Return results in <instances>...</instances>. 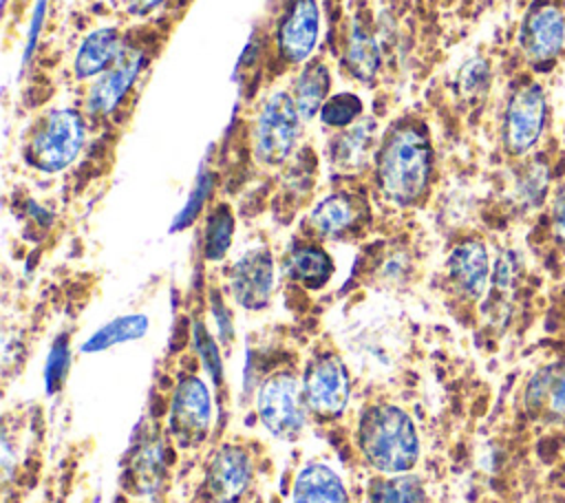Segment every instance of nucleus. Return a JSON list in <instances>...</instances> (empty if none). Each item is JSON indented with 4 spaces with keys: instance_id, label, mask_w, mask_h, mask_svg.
<instances>
[{
    "instance_id": "39448f33",
    "label": "nucleus",
    "mask_w": 565,
    "mask_h": 503,
    "mask_svg": "<svg viewBox=\"0 0 565 503\" xmlns=\"http://www.w3.org/2000/svg\"><path fill=\"white\" fill-rule=\"evenodd\" d=\"M256 408L260 424L278 439H296L305 426L302 386L287 371H278L260 384Z\"/></svg>"
},
{
    "instance_id": "9b49d317",
    "label": "nucleus",
    "mask_w": 565,
    "mask_h": 503,
    "mask_svg": "<svg viewBox=\"0 0 565 503\" xmlns=\"http://www.w3.org/2000/svg\"><path fill=\"white\" fill-rule=\"evenodd\" d=\"M320 38V9L316 0H294L280 18L276 44L289 64H305Z\"/></svg>"
},
{
    "instance_id": "7c9ffc66",
    "label": "nucleus",
    "mask_w": 565,
    "mask_h": 503,
    "mask_svg": "<svg viewBox=\"0 0 565 503\" xmlns=\"http://www.w3.org/2000/svg\"><path fill=\"white\" fill-rule=\"evenodd\" d=\"M521 274V258L516 252L505 249L499 254L492 271V282L499 291H510L516 285V278Z\"/></svg>"
},
{
    "instance_id": "dca6fc26",
    "label": "nucleus",
    "mask_w": 565,
    "mask_h": 503,
    "mask_svg": "<svg viewBox=\"0 0 565 503\" xmlns=\"http://www.w3.org/2000/svg\"><path fill=\"white\" fill-rule=\"evenodd\" d=\"M375 141V121L358 119L342 128L331 141V161L340 170H360L366 165Z\"/></svg>"
},
{
    "instance_id": "5701e85b",
    "label": "nucleus",
    "mask_w": 565,
    "mask_h": 503,
    "mask_svg": "<svg viewBox=\"0 0 565 503\" xmlns=\"http://www.w3.org/2000/svg\"><path fill=\"white\" fill-rule=\"evenodd\" d=\"M344 62H347L349 73L362 82L373 79L380 68V49H377L375 40L360 24H355L351 29Z\"/></svg>"
},
{
    "instance_id": "4be33fe9",
    "label": "nucleus",
    "mask_w": 565,
    "mask_h": 503,
    "mask_svg": "<svg viewBox=\"0 0 565 503\" xmlns=\"http://www.w3.org/2000/svg\"><path fill=\"white\" fill-rule=\"evenodd\" d=\"M148 331V318L143 313H128V315H119L115 320H110L108 324H104L102 329H97L82 346L84 353H97V351H106L115 344H124L130 340H137L141 335H146Z\"/></svg>"
},
{
    "instance_id": "7ed1b4c3",
    "label": "nucleus",
    "mask_w": 565,
    "mask_h": 503,
    "mask_svg": "<svg viewBox=\"0 0 565 503\" xmlns=\"http://www.w3.org/2000/svg\"><path fill=\"white\" fill-rule=\"evenodd\" d=\"M84 139V117L75 108H55L35 126L26 143V161L40 172H60L77 159Z\"/></svg>"
},
{
    "instance_id": "6e6552de",
    "label": "nucleus",
    "mask_w": 565,
    "mask_h": 503,
    "mask_svg": "<svg viewBox=\"0 0 565 503\" xmlns=\"http://www.w3.org/2000/svg\"><path fill=\"white\" fill-rule=\"evenodd\" d=\"M212 421V402L207 386L199 377H183L170 404V432L183 448L196 446L207 437Z\"/></svg>"
},
{
    "instance_id": "72a5a7b5",
    "label": "nucleus",
    "mask_w": 565,
    "mask_h": 503,
    "mask_svg": "<svg viewBox=\"0 0 565 503\" xmlns=\"http://www.w3.org/2000/svg\"><path fill=\"white\" fill-rule=\"evenodd\" d=\"M212 315H214V322H216V329H218V335L223 342L232 340V318H230V311L225 309L223 300L214 293L212 298Z\"/></svg>"
},
{
    "instance_id": "423d86ee",
    "label": "nucleus",
    "mask_w": 565,
    "mask_h": 503,
    "mask_svg": "<svg viewBox=\"0 0 565 503\" xmlns=\"http://www.w3.org/2000/svg\"><path fill=\"white\" fill-rule=\"evenodd\" d=\"M302 399L316 419H335L342 415L351 393V379L344 362L335 353H320L302 373Z\"/></svg>"
},
{
    "instance_id": "393cba45",
    "label": "nucleus",
    "mask_w": 565,
    "mask_h": 503,
    "mask_svg": "<svg viewBox=\"0 0 565 503\" xmlns=\"http://www.w3.org/2000/svg\"><path fill=\"white\" fill-rule=\"evenodd\" d=\"M232 236H234V214L227 205H216L210 212L205 223L203 256L207 260H221L232 245Z\"/></svg>"
},
{
    "instance_id": "2f4dec72",
    "label": "nucleus",
    "mask_w": 565,
    "mask_h": 503,
    "mask_svg": "<svg viewBox=\"0 0 565 503\" xmlns=\"http://www.w3.org/2000/svg\"><path fill=\"white\" fill-rule=\"evenodd\" d=\"M490 82V71H488V62L481 57H472L470 62L463 64L461 68V88L468 95H479L488 88Z\"/></svg>"
},
{
    "instance_id": "bb28decb",
    "label": "nucleus",
    "mask_w": 565,
    "mask_h": 503,
    "mask_svg": "<svg viewBox=\"0 0 565 503\" xmlns=\"http://www.w3.org/2000/svg\"><path fill=\"white\" fill-rule=\"evenodd\" d=\"M320 121L331 126V128H347L351 124H355L362 115V99L353 93H335L331 95L324 106L320 108Z\"/></svg>"
},
{
    "instance_id": "2eb2a0df",
    "label": "nucleus",
    "mask_w": 565,
    "mask_h": 503,
    "mask_svg": "<svg viewBox=\"0 0 565 503\" xmlns=\"http://www.w3.org/2000/svg\"><path fill=\"white\" fill-rule=\"evenodd\" d=\"M124 40L115 26L95 29L88 33L82 44L77 46L75 60H73V73L77 79H90L99 77L124 51Z\"/></svg>"
},
{
    "instance_id": "20e7f679",
    "label": "nucleus",
    "mask_w": 565,
    "mask_h": 503,
    "mask_svg": "<svg viewBox=\"0 0 565 503\" xmlns=\"http://www.w3.org/2000/svg\"><path fill=\"white\" fill-rule=\"evenodd\" d=\"M300 113L291 93H271L254 121V157L263 165L282 163L300 137Z\"/></svg>"
},
{
    "instance_id": "f3484780",
    "label": "nucleus",
    "mask_w": 565,
    "mask_h": 503,
    "mask_svg": "<svg viewBox=\"0 0 565 503\" xmlns=\"http://www.w3.org/2000/svg\"><path fill=\"white\" fill-rule=\"evenodd\" d=\"M294 503H349V494L329 465L309 463L296 477Z\"/></svg>"
},
{
    "instance_id": "412c9836",
    "label": "nucleus",
    "mask_w": 565,
    "mask_h": 503,
    "mask_svg": "<svg viewBox=\"0 0 565 503\" xmlns=\"http://www.w3.org/2000/svg\"><path fill=\"white\" fill-rule=\"evenodd\" d=\"M287 274L296 282L309 289H318L331 278L333 260L318 245H298L287 258Z\"/></svg>"
},
{
    "instance_id": "473e14b6",
    "label": "nucleus",
    "mask_w": 565,
    "mask_h": 503,
    "mask_svg": "<svg viewBox=\"0 0 565 503\" xmlns=\"http://www.w3.org/2000/svg\"><path fill=\"white\" fill-rule=\"evenodd\" d=\"M194 344H196L199 353L203 355L207 371L214 375L216 382H221V357H218V351H216V344H214L212 335L205 331L203 324L194 327Z\"/></svg>"
},
{
    "instance_id": "c85d7f7f",
    "label": "nucleus",
    "mask_w": 565,
    "mask_h": 503,
    "mask_svg": "<svg viewBox=\"0 0 565 503\" xmlns=\"http://www.w3.org/2000/svg\"><path fill=\"white\" fill-rule=\"evenodd\" d=\"M212 188H214V174L207 172V170H201L199 176H196V181H194V188H192V192H190V196H188V201H185V205H183L181 212L174 216V223H172V227H170L172 232L185 229V227L199 216L201 207L205 205L207 196L212 194Z\"/></svg>"
},
{
    "instance_id": "f257e3e1",
    "label": "nucleus",
    "mask_w": 565,
    "mask_h": 503,
    "mask_svg": "<svg viewBox=\"0 0 565 503\" xmlns=\"http://www.w3.org/2000/svg\"><path fill=\"white\" fill-rule=\"evenodd\" d=\"M433 148L422 126L397 124L377 152V183L384 196L397 205L417 203L430 181Z\"/></svg>"
},
{
    "instance_id": "a878e982",
    "label": "nucleus",
    "mask_w": 565,
    "mask_h": 503,
    "mask_svg": "<svg viewBox=\"0 0 565 503\" xmlns=\"http://www.w3.org/2000/svg\"><path fill=\"white\" fill-rule=\"evenodd\" d=\"M547 185H550V170L545 165V161L534 159L532 163H527L521 172V176L516 179V199L525 205V207H536L543 203L545 194H547Z\"/></svg>"
},
{
    "instance_id": "c9c22d12",
    "label": "nucleus",
    "mask_w": 565,
    "mask_h": 503,
    "mask_svg": "<svg viewBox=\"0 0 565 503\" xmlns=\"http://www.w3.org/2000/svg\"><path fill=\"white\" fill-rule=\"evenodd\" d=\"M547 408L552 415L565 417V373H558V377L554 379L547 397Z\"/></svg>"
},
{
    "instance_id": "4c0bfd02",
    "label": "nucleus",
    "mask_w": 565,
    "mask_h": 503,
    "mask_svg": "<svg viewBox=\"0 0 565 503\" xmlns=\"http://www.w3.org/2000/svg\"><path fill=\"white\" fill-rule=\"evenodd\" d=\"M166 0H124V4H126V11L130 13V15H137V18H141V15H148L150 11H154L159 4H163Z\"/></svg>"
},
{
    "instance_id": "4468645a",
    "label": "nucleus",
    "mask_w": 565,
    "mask_h": 503,
    "mask_svg": "<svg viewBox=\"0 0 565 503\" xmlns=\"http://www.w3.org/2000/svg\"><path fill=\"white\" fill-rule=\"evenodd\" d=\"M448 276L463 298L479 300L490 282V256L486 245L477 238L455 245L448 256Z\"/></svg>"
},
{
    "instance_id": "6ab92c4d",
    "label": "nucleus",
    "mask_w": 565,
    "mask_h": 503,
    "mask_svg": "<svg viewBox=\"0 0 565 503\" xmlns=\"http://www.w3.org/2000/svg\"><path fill=\"white\" fill-rule=\"evenodd\" d=\"M329 84H331V77L322 62H309L305 68H300V73L294 79L291 97L302 119H311L313 115L320 113V108L327 101Z\"/></svg>"
},
{
    "instance_id": "e433bc0d",
    "label": "nucleus",
    "mask_w": 565,
    "mask_h": 503,
    "mask_svg": "<svg viewBox=\"0 0 565 503\" xmlns=\"http://www.w3.org/2000/svg\"><path fill=\"white\" fill-rule=\"evenodd\" d=\"M552 225L554 234L565 243V185L556 192L554 205H552Z\"/></svg>"
},
{
    "instance_id": "f704fd0d",
    "label": "nucleus",
    "mask_w": 565,
    "mask_h": 503,
    "mask_svg": "<svg viewBox=\"0 0 565 503\" xmlns=\"http://www.w3.org/2000/svg\"><path fill=\"white\" fill-rule=\"evenodd\" d=\"M44 11H46V0H38V4H35V11H33V18H31L29 35H26V46H24V62H29V57L33 55V49H35V42H38V35H40V26H42V20H44Z\"/></svg>"
},
{
    "instance_id": "aec40b11",
    "label": "nucleus",
    "mask_w": 565,
    "mask_h": 503,
    "mask_svg": "<svg viewBox=\"0 0 565 503\" xmlns=\"http://www.w3.org/2000/svg\"><path fill=\"white\" fill-rule=\"evenodd\" d=\"M166 472V459H163V443L159 439H146L141 441L128 465V474L132 485L139 494H152L161 488Z\"/></svg>"
},
{
    "instance_id": "a211bd4d",
    "label": "nucleus",
    "mask_w": 565,
    "mask_h": 503,
    "mask_svg": "<svg viewBox=\"0 0 565 503\" xmlns=\"http://www.w3.org/2000/svg\"><path fill=\"white\" fill-rule=\"evenodd\" d=\"M360 203L351 194L333 192L311 210L309 223L316 234L338 238L353 229V225L360 221Z\"/></svg>"
},
{
    "instance_id": "9d476101",
    "label": "nucleus",
    "mask_w": 565,
    "mask_h": 503,
    "mask_svg": "<svg viewBox=\"0 0 565 503\" xmlns=\"http://www.w3.org/2000/svg\"><path fill=\"white\" fill-rule=\"evenodd\" d=\"M274 289V258L267 247L245 252L230 269L232 298L252 311L263 309Z\"/></svg>"
},
{
    "instance_id": "ddd939ff",
    "label": "nucleus",
    "mask_w": 565,
    "mask_h": 503,
    "mask_svg": "<svg viewBox=\"0 0 565 503\" xmlns=\"http://www.w3.org/2000/svg\"><path fill=\"white\" fill-rule=\"evenodd\" d=\"M252 483L249 454L238 446L218 448L205 468V492L214 503H236Z\"/></svg>"
},
{
    "instance_id": "c756f323",
    "label": "nucleus",
    "mask_w": 565,
    "mask_h": 503,
    "mask_svg": "<svg viewBox=\"0 0 565 503\" xmlns=\"http://www.w3.org/2000/svg\"><path fill=\"white\" fill-rule=\"evenodd\" d=\"M71 366V351H68V340L64 335L55 338L49 357H46V366H44V384L49 393H55L68 373Z\"/></svg>"
},
{
    "instance_id": "1a4fd4ad",
    "label": "nucleus",
    "mask_w": 565,
    "mask_h": 503,
    "mask_svg": "<svg viewBox=\"0 0 565 503\" xmlns=\"http://www.w3.org/2000/svg\"><path fill=\"white\" fill-rule=\"evenodd\" d=\"M146 64V53L139 46H124L119 57L108 66L86 93V108L95 117L110 115L132 88Z\"/></svg>"
},
{
    "instance_id": "cd10ccee",
    "label": "nucleus",
    "mask_w": 565,
    "mask_h": 503,
    "mask_svg": "<svg viewBox=\"0 0 565 503\" xmlns=\"http://www.w3.org/2000/svg\"><path fill=\"white\" fill-rule=\"evenodd\" d=\"M558 366L556 364H545L541 368H536L527 384H525V390H523V408L527 410V415L536 417L541 413V408L545 406L547 397H550V390H552V384L554 379L558 377Z\"/></svg>"
},
{
    "instance_id": "f03ea898",
    "label": "nucleus",
    "mask_w": 565,
    "mask_h": 503,
    "mask_svg": "<svg viewBox=\"0 0 565 503\" xmlns=\"http://www.w3.org/2000/svg\"><path fill=\"white\" fill-rule=\"evenodd\" d=\"M358 448L377 472L406 474L419 457L417 428L399 406L373 404L360 417Z\"/></svg>"
},
{
    "instance_id": "0eeeda50",
    "label": "nucleus",
    "mask_w": 565,
    "mask_h": 503,
    "mask_svg": "<svg viewBox=\"0 0 565 503\" xmlns=\"http://www.w3.org/2000/svg\"><path fill=\"white\" fill-rule=\"evenodd\" d=\"M547 101L539 84L519 86L505 106L503 115V141L512 154L530 152L545 128Z\"/></svg>"
},
{
    "instance_id": "b1692460",
    "label": "nucleus",
    "mask_w": 565,
    "mask_h": 503,
    "mask_svg": "<svg viewBox=\"0 0 565 503\" xmlns=\"http://www.w3.org/2000/svg\"><path fill=\"white\" fill-rule=\"evenodd\" d=\"M369 503H426V492L415 477L386 474L369 485Z\"/></svg>"
},
{
    "instance_id": "f8f14e48",
    "label": "nucleus",
    "mask_w": 565,
    "mask_h": 503,
    "mask_svg": "<svg viewBox=\"0 0 565 503\" xmlns=\"http://www.w3.org/2000/svg\"><path fill=\"white\" fill-rule=\"evenodd\" d=\"M523 55L534 64L552 62L565 44V15L556 4H536L519 31Z\"/></svg>"
}]
</instances>
